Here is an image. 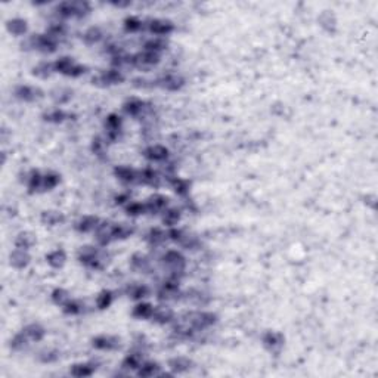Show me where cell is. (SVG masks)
I'll list each match as a JSON object with an SVG mask.
<instances>
[{
	"mask_svg": "<svg viewBox=\"0 0 378 378\" xmlns=\"http://www.w3.org/2000/svg\"><path fill=\"white\" fill-rule=\"evenodd\" d=\"M161 265H162L164 270L167 272V278L180 281V278L185 275L186 259L182 253H179L176 250L165 251L161 257Z\"/></svg>",
	"mask_w": 378,
	"mask_h": 378,
	"instance_id": "obj_1",
	"label": "cell"
},
{
	"mask_svg": "<svg viewBox=\"0 0 378 378\" xmlns=\"http://www.w3.org/2000/svg\"><path fill=\"white\" fill-rule=\"evenodd\" d=\"M58 43H59V40L56 37L45 33V34L31 36L30 39H27V42H26V45H23V48L27 46V49H36L43 54H52L58 49Z\"/></svg>",
	"mask_w": 378,
	"mask_h": 378,
	"instance_id": "obj_2",
	"label": "cell"
},
{
	"mask_svg": "<svg viewBox=\"0 0 378 378\" xmlns=\"http://www.w3.org/2000/svg\"><path fill=\"white\" fill-rule=\"evenodd\" d=\"M79 260L81 265L90 269H101L104 266V253L93 245H84L79 250Z\"/></svg>",
	"mask_w": 378,
	"mask_h": 378,
	"instance_id": "obj_3",
	"label": "cell"
},
{
	"mask_svg": "<svg viewBox=\"0 0 378 378\" xmlns=\"http://www.w3.org/2000/svg\"><path fill=\"white\" fill-rule=\"evenodd\" d=\"M123 135V120L118 114H109L105 120V136L109 142H117Z\"/></svg>",
	"mask_w": 378,
	"mask_h": 378,
	"instance_id": "obj_4",
	"label": "cell"
},
{
	"mask_svg": "<svg viewBox=\"0 0 378 378\" xmlns=\"http://www.w3.org/2000/svg\"><path fill=\"white\" fill-rule=\"evenodd\" d=\"M160 55L154 54V52H148V51H142L136 55H133V67L139 68L142 71H149L151 68H154L155 65L160 64Z\"/></svg>",
	"mask_w": 378,
	"mask_h": 378,
	"instance_id": "obj_5",
	"label": "cell"
},
{
	"mask_svg": "<svg viewBox=\"0 0 378 378\" xmlns=\"http://www.w3.org/2000/svg\"><path fill=\"white\" fill-rule=\"evenodd\" d=\"M179 282L177 279H171V278H167L160 290H158V300L160 301H171V300H177L182 294H180V290H179Z\"/></svg>",
	"mask_w": 378,
	"mask_h": 378,
	"instance_id": "obj_6",
	"label": "cell"
},
{
	"mask_svg": "<svg viewBox=\"0 0 378 378\" xmlns=\"http://www.w3.org/2000/svg\"><path fill=\"white\" fill-rule=\"evenodd\" d=\"M157 86H160L161 89L164 90H168V92H177L180 90L183 86H185V79L176 73H167L164 76H161L157 81H155Z\"/></svg>",
	"mask_w": 378,
	"mask_h": 378,
	"instance_id": "obj_7",
	"label": "cell"
},
{
	"mask_svg": "<svg viewBox=\"0 0 378 378\" xmlns=\"http://www.w3.org/2000/svg\"><path fill=\"white\" fill-rule=\"evenodd\" d=\"M93 84L96 86H102V87H107V86H114V84H120L124 81V76L120 70L117 68H112V70H108V71H104L101 73L98 77H95L93 80Z\"/></svg>",
	"mask_w": 378,
	"mask_h": 378,
	"instance_id": "obj_8",
	"label": "cell"
},
{
	"mask_svg": "<svg viewBox=\"0 0 378 378\" xmlns=\"http://www.w3.org/2000/svg\"><path fill=\"white\" fill-rule=\"evenodd\" d=\"M95 240L101 247H107L108 244H111L114 241V223L107 220L101 222L95 231Z\"/></svg>",
	"mask_w": 378,
	"mask_h": 378,
	"instance_id": "obj_9",
	"label": "cell"
},
{
	"mask_svg": "<svg viewBox=\"0 0 378 378\" xmlns=\"http://www.w3.org/2000/svg\"><path fill=\"white\" fill-rule=\"evenodd\" d=\"M123 111L127 114V115H132V117H140V115H146L151 108L146 102L137 99V98H132L129 101H126L123 104Z\"/></svg>",
	"mask_w": 378,
	"mask_h": 378,
	"instance_id": "obj_10",
	"label": "cell"
},
{
	"mask_svg": "<svg viewBox=\"0 0 378 378\" xmlns=\"http://www.w3.org/2000/svg\"><path fill=\"white\" fill-rule=\"evenodd\" d=\"M262 341L270 353H279L284 347V335L278 331H266L263 334Z\"/></svg>",
	"mask_w": 378,
	"mask_h": 378,
	"instance_id": "obj_11",
	"label": "cell"
},
{
	"mask_svg": "<svg viewBox=\"0 0 378 378\" xmlns=\"http://www.w3.org/2000/svg\"><path fill=\"white\" fill-rule=\"evenodd\" d=\"M168 203H170V198H168V197L161 195V194H155V195L149 197L148 201L145 203V206H146V213H151V215L162 213L165 209H168Z\"/></svg>",
	"mask_w": 378,
	"mask_h": 378,
	"instance_id": "obj_12",
	"label": "cell"
},
{
	"mask_svg": "<svg viewBox=\"0 0 378 378\" xmlns=\"http://www.w3.org/2000/svg\"><path fill=\"white\" fill-rule=\"evenodd\" d=\"M149 33L155 34V36H167L174 30V26L171 21L168 20H161V18H155V20H149L146 24Z\"/></svg>",
	"mask_w": 378,
	"mask_h": 378,
	"instance_id": "obj_13",
	"label": "cell"
},
{
	"mask_svg": "<svg viewBox=\"0 0 378 378\" xmlns=\"http://www.w3.org/2000/svg\"><path fill=\"white\" fill-rule=\"evenodd\" d=\"M92 346L98 350H115L120 346V338L115 335H98L92 340Z\"/></svg>",
	"mask_w": 378,
	"mask_h": 378,
	"instance_id": "obj_14",
	"label": "cell"
},
{
	"mask_svg": "<svg viewBox=\"0 0 378 378\" xmlns=\"http://www.w3.org/2000/svg\"><path fill=\"white\" fill-rule=\"evenodd\" d=\"M15 96L18 98V99H21V101H24V102H34V101H37L39 98H42L43 96V92L39 89V87H33V86H18L17 89H15Z\"/></svg>",
	"mask_w": 378,
	"mask_h": 378,
	"instance_id": "obj_15",
	"label": "cell"
},
{
	"mask_svg": "<svg viewBox=\"0 0 378 378\" xmlns=\"http://www.w3.org/2000/svg\"><path fill=\"white\" fill-rule=\"evenodd\" d=\"M143 157L154 162H161L168 158V149L162 145H151L143 151Z\"/></svg>",
	"mask_w": 378,
	"mask_h": 378,
	"instance_id": "obj_16",
	"label": "cell"
},
{
	"mask_svg": "<svg viewBox=\"0 0 378 378\" xmlns=\"http://www.w3.org/2000/svg\"><path fill=\"white\" fill-rule=\"evenodd\" d=\"M137 183L158 188L161 183V177L154 168H143V170L137 171Z\"/></svg>",
	"mask_w": 378,
	"mask_h": 378,
	"instance_id": "obj_17",
	"label": "cell"
},
{
	"mask_svg": "<svg viewBox=\"0 0 378 378\" xmlns=\"http://www.w3.org/2000/svg\"><path fill=\"white\" fill-rule=\"evenodd\" d=\"M30 254L27 250H21V248H15L11 256H9V262H11V266L15 268V269H24L28 266L30 263Z\"/></svg>",
	"mask_w": 378,
	"mask_h": 378,
	"instance_id": "obj_18",
	"label": "cell"
},
{
	"mask_svg": "<svg viewBox=\"0 0 378 378\" xmlns=\"http://www.w3.org/2000/svg\"><path fill=\"white\" fill-rule=\"evenodd\" d=\"M115 177L123 183H137V170L127 167V165H118L114 168Z\"/></svg>",
	"mask_w": 378,
	"mask_h": 378,
	"instance_id": "obj_19",
	"label": "cell"
},
{
	"mask_svg": "<svg viewBox=\"0 0 378 378\" xmlns=\"http://www.w3.org/2000/svg\"><path fill=\"white\" fill-rule=\"evenodd\" d=\"M167 365L173 374H182V372H186L192 368V360L185 356H177V357H171L167 362Z\"/></svg>",
	"mask_w": 378,
	"mask_h": 378,
	"instance_id": "obj_20",
	"label": "cell"
},
{
	"mask_svg": "<svg viewBox=\"0 0 378 378\" xmlns=\"http://www.w3.org/2000/svg\"><path fill=\"white\" fill-rule=\"evenodd\" d=\"M151 319L160 325H165L174 319V312L167 306H157V307H154V313H152Z\"/></svg>",
	"mask_w": 378,
	"mask_h": 378,
	"instance_id": "obj_21",
	"label": "cell"
},
{
	"mask_svg": "<svg viewBox=\"0 0 378 378\" xmlns=\"http://www.w3.org/2000/svg\"><path fill=\"white\" fill-rule=\"evenodd\" d=\"M101 223L99 217L96 216H83L77 223H76V229L81 234H87V232H93L96 231L98 225Z\"/></svg>",
	"mask_w": 378,
	"mask_h": 378,
	"instance_id": "obj_22",
	"label": "cell"
},
{
	"mask_svg": "<svg viewBox=\"0 0 378 378\" xmlns=\"http://www.w3.org/2000/svg\"><path fill=\"white\" fill-rule=\"evenodd\" d=\"M96 371V365L93 362H81V363H76L71 366L70 369V374L73 377H77V378H83V377H90L93 372Z\"/></svg>",
	"mask_w": 378,
	"mask_h": 378,
	"instance_id": "obj_23",
	"label": "cell"
},
{
	"mask_svg": "<svg viewBox=\"0 0 378 378\" xmlns=\"http://www.w3.org/2000/svg\"><path fill=\"white\" fill-rule=\"evenodd\" d=\"M143 362H145V360H143L142 351H132V353H129V354L124 357L121 366H123L124 369H129V371H137V369L142 366Z\"/></svg>",
	"mask_w": 378,
	"mask_h": 378,
	"instance_id": "obj_24",
	"label": "cell"
},
{
	"mask_svg": "<svg viewBox=\"0 0 378 378\" xmlns=\"http://www.w3.org/2000/svg\"><path fill=\"white\" fill-rule=\"evenodd\" d=\"M126 294L133 300H142V298H145L151 294V290L145 284H130L126 288Z\"/></svg>",
	"mask_w": 378,
	"mask_h": 378,
	"instance_id": "obj_25",
	"label": "cell"
},
{
	"mask_svg": "<svg viewBox=\"0 0 378 378\" xmlns=\"http://www.w3.org/2000/svg\"><path fill=\"white\" fill-rule=\"evenodd\" d=\"M42 183H43V174L39 170H33L27 177V186L30 194L42 192Z\"/></svg>",
	"mask_w": 378,
	"mask_h": 378,
	"instance_id": "obj_26",
	"label": "cell"
},
{
	"mask_svg": "<svg viewBox=\"0 0 378 378\" xmlns=\"http://www.w3.org/2000/svg\"><path fill=\"white\" fill-rule=\"evenodd\" d=\"M46 262L54 269H61L67 262V254L64 250H54L49 254H46Z\"/></svg>",
	"mask_w": 378,
	"mask_h": 378,
	"instance_id": "obj_27",
	"label": "cell"
},
{
	"mask_svg": "<svg viewBox=\"0 0 378 378\" xmlns=\"http://www.w3.org/2000/svg\"><path fill=\"white\" fill-rule=\"evenodd\" d=\"M40 220H42V223H43V225H48V226H56V225L64 223L65 216H64L62 213H59V212L48 210V212H43V213H42Z\"/></svg>",
	"mask_w": 378,
	"mask_h": 378,
	"instance_id": "obj_28",
	"label": "cell"
},
{
	"mask_svg": "<svg viewBox=\"0 0 378 378\" xmlns=\"http://www.w3.org/2000/svg\"><path fill=\"white\" fill-rule=\"evenodd\" d=\"M23 332L28 337V340H31V341H40V340H43V337L46 335V331H45V328L42 326V325H39V324H30V325H27L24 329H23Z\"/></svg>",
	"mask_w": 378,
	"mask_h": 378,
	"instance_id": "obj_29",
	"label": "cell"
},
{
	"mask_svg": "<svg viewBox=\"0 0 378 378\" xmlns=\"http://www.w3.org/2000/svg\"><path fill=\"white\" fill-rule=\"evenodd\" d=\"M6 28L14 36H24L27 33V21L23 18H14V20L8 21Z\"/></svg>",
	"mask_w": 378,
	"mask_h": 378,
	"instance_id": "obj_30",
	"label": "cell"
},
{
	"mask_svg": "<svg viewBox=\"0 0 378 378\" xmlns=\"http://www.w3.org/2000/svg\"><path fill=\"white\" fill-rule=\"evenodd\" d=\"M180 210L176 209V207H171V209H165L162 212V225L168 226V228H174V225H177V222L180 220Z\"/></svg>",
	"mask_w": 378,
	"mask_h": 378,
	"instance_id": "obj_31",
	"label": "cell"
},
{
	"mask_svg": "<svg viewBox=\"0 0 378 378\" xmlns=\"http://www.w3.org/2000/svg\"><path fill=\"white\" fill-rule=\"evenodd\" d=\"M130 265H132V269L136 270V272H143V273H146V272L151 269V263H149L148 257L143 256V254H140V253H137V254H135V256L132 257Z\"/></svg>",
	"mask_w": 378,
	"mask_h": 378,
	"instance_id": "obj_32",
	"label": "cell"
},
{
	"mask_svg": "<svg viewBox=\"0 0 378 378\" xmlns=\"http://www.w3.org/2000/svg\"><path fill=\"white\" fill-rule=\"evenodd\" d=\"M167 42L162 39V37H155V39H149L145 42L143 45V51H148V52H154V54H161L162 51L167 49Z\"/></svg>",
	"mask_w": 378,
	"mask_h": 378,
	"instance_id": "obj_33",
	"label": "cell"
},
{
	"mask_svg": "<svg viewBox=\"0 0 378 378\" xmlns=\"http://www.w3.org/2000/svg\"><path fill=\"white\" fill-rule=\"evenodd\" d=\"M154 313V306L149 303H137L132 312L133 318L136 319H151Z\"/></svg>",
	"mask_w": 378,
	"mask_h": 378,
	"instance_id": "obj_34",
	"label": "cell"
},
{
	"mask_svg": "<svg viewBox=\"0 0 378 378\" xmlns=\"http://www.w3.org/2000/svg\"><path fill=\"white\" fill-rule=\"evenodd\" d=\"M160 365L157 362H143L142 366L137 369V377H142V378H149V377H154V375H160Z\"/></svg>",
	"mask_w": 378,
	"mask_h": 378,
	"instance_id": "obj_35",
	"label": "cell"
},
{
	"mask_svg": "<svg viewBox=\"0 0 378 378\" xmlns=\"http://www.w3.org/2000/svg\"><path fill=\"white\" fill-rule=\"evenodd\" d=\"M177 244H179L182 248H185V250H194V248H197V247L200 245V240H198L197 235L183 231V234H182L180 240L177 241Z\"/></svg>",
	"mask_w": 378,
	"mask_h": 378,
	"instance_id": "obj_36",
	"label": "cell"
},
{
	"mask_svg": "<svg viewBox=\"0 0 378 378\" xmlns=\"http://www.w3.org/2000/svg\"><path fill=\"white\" fill-rule=\"evenodd\" d=\"M34 244H36V238L31 232H21V234H18V237L15 240V247L21 248V250H27V251Z\"/></svg>",
	"mask_w": 378,
	"mask_h": 378,
	"instance_id": "obj_37",
	"label": "cell"
},
{
	"mask_svg": "<svg viewBox=\"0 0 378 378\" xmlns=\"http://www.w3.org/2000/svg\"><path fill=\"white\" fill-rule=\"evenodd\" d=\"M318 21H319V24H321V27H322L324 30L329 31V33H334V31H335L337 20H335L334 14H331L329 11H324V12L319 15Z\"/></svg>",
	"mask_w": 378,
	"mask_h": 378,
	"instance_id": "obj_38",
	"label": "cell"
},
{
	"mask_svg": "<svg viewBox=\"0 0 378 378\" xmlns=\"http://www.w3.org/2000/svg\"><path fill=\"white\" fill-rule=\"evenodd\" d=\"M73 117L71 114L65 112L64 109H59V108H55V109H51L48 112L43 114V120L45 121H49V123H62L65 121L67 118Z\"/></svg>",
	"mask_w": 378,
	"mask_h": 378,
	"instance_id": "obj_39",
	"label": "cell"
},
{
	"mask_svg": "<svg viewBox=\"0 0 378 378\" xmlns=\"http://www.w3.org/2000/svg\"><path fill=\"white\" fill-rule=\"evenodd\" d=\"M146 240H148V243H149L151 245L158 247V245L164 244L168 238H167V232H165V231H162V229H160V228H154V229L149 231Z\"/></svg>",
	"mask_w": 378,
	"mask_h": 378,
	"instance_id": "obj_40",
	"label": "cell"
},
{
	"mask_svg": "<svg viewBox=\"0 0 378 378\" xmlns=\"http://www.w3.org/2000/svg\"><path fill=\"white\" fill-rule=\"evenodd\" d=\"M170 180V185L171 188L174 189V192L179 194V195H186L189 192V186H191V183H189L186 179H180V177H171L168 179Z\"/></svg>",
	"mask_w": 378,
	"mask_h": 378,
	"instance_id": "obj_41",
	"label": "cell"
},
{
	"mask_svg": "<svg viewBox=\"0 0 378 378\" xmlns=\"http://www.w3.org/2000/svg\"><path fill=\"white\" fill-rule=\"evenodd\" d=\"M52 73H55V67L51 62H40L33 68V74L39 79H48L52 76Z\"/></svg>",
	"mask_w": 378,
	"mask_h": 378,
	"instance_id": "obj_42",
	"label": "cell"
},
{
	"mask_svg": "<svg viewBox=\"0 0 378 378\" xmlns=\"http://www.w3.org/2000/svg\"><path fill=\"white\" fill-rule=\"evenodd\" d=\"M135 232L133 226L127 223H114V241L115 240H126Z\"/></svg>",
	"mask_w": 378,
	"mask_h": 378,
	"instance_id": "obj_43",
	"label": "cell"
},
{
	"mask_svg": "<svg viewBox=\"0 0 378 378\" xmlns=\"http://www.w3.org/2000/svg\"><path fill=\"white\" fill-rule=\"evenodd\" d=\"M76 64V61L70 56H64V58H59L58 61L54 62V67H55V71L56 73H61V74H68V71L73 68V65Z\"/></svg>",
	"mask_w": 378,
	"mask_h": 378,
	"instance_id": "obj_44",
	"label": "cell"
},
{
	"mask_svg": "<svg viewBox=\"0 0 378 378\" xmlns=\"http://www.w3.org/2000/svg\"><path fill=\"white\" fill-rule=\"evenodd\" d=\"M59 174L54 173V171H48L43 174V183H42V192L43 191H51L54 189L58 183H59Z\"/></svg>",
	"mask_w": 378,
	"mask_h": 378,
	"instance_id": "obj_45",
	"label": "cell"
},
{
	"mask_svg": "<svg viewBox=\"0 0 378 378\" xmlns=\"http://www.w3.org/2000/svg\"><path fill=\"white\" fill-rule=\"evenodd\" d=\"M102 36H104V34H102V31H101L99 27H90L89 30L84 31L83 40H84L86 45H95V43H98V42L102 39Z\"/></svg>",
	"mask_w": 378,
	"mask_h": 378,
	"instance_id": "obj_46",
	"label": "cell"
},
{
	"mask_svg": "<svg viewBox=\"0 0 378 378\" xmlns=\"http://www.w3.org/2000/svg\"><path fill=\"white\" fill-rule=\"evenodd\" d=\"M71 5L74 18H83L90 12V5L87 2H83V0H74V2H71Z\"/></svg>",
	"mask_w": 378,
	"mask_h": 378,
	"instance_id": "obj_47",
	"label": "cell"
},
{
	"mask_svg": "<svg viewBox=\"0 0 378 378\" xmlns=\"http://www.w3.org/2000/svg\"><path fill=\"white\" fill-rule=\"evenodd\" d=\"M112 300H114L112 293H111L109 290H104V291H101L99 296L96 297V306H98V309L104 310V309H107V307L111 306Z\"/></svg>",
	"mask_w": 378,
	"mask_h": 378,
	"instance_id": "obj_48",
	"label": "cell"
},
{
	"mask_svg": "<svg viewBox=\"0 0 378 378\" xmlns=\"http://www.w3.org/2000/svg\"><path fill=\"white\" fill-rule=\"evenodd\" d=\"M83 309H84V304L80 300H73V298L62 306V310L65 315H80Z\"/></svg>",
	"mask_w": 378,
	"mask_h": 378,
	"instance_id": "obj_49",
	"label": "cell"
},
{
	"mask_svg": "<svg viewBox=\"0 0 378 378\" xmlns=\"http://www.w3.org/2000/svg\"><path fill=\"white\" fill-rule=\"evenodd\" d=\"M126 213L132 217H137V216L146 213V206H145V203H137V201L129 203L126 206Z\"/></svg>",
	"mask_w": 378,
	"mask_h": 378,
	"instance_id": "obj_50",
	"label": "cell"
},
{
	"mask_svg": "<svg viewBox=\"0 0 378 378\" xmlns=\"http://www.w3.org/2000/svg\"><path fill=\"white\" fill-rule=\"evenodd\" d=\"M70 300H71V297H70V293H68L67 290H64V288H56V290H54V293H52V301H54L55 304L64 306V304H67Z\"/></svg>",
	"mask_w": 378,
	"mask_h": 378,
	"instance_id": "obj_51",
	"label": "cell"
},
{
	"mask_svg": "<svg viewBox=\"0 0 378 378\" xmlns=\"http://www.w3.org/2000/svg\"><path fill=\"white\" fill-rule=\"evenodd\" d=\"M143 28V23L136 17H129L124 20V30L127 33H137Z\"/></svg>",
	"mask_w": 378,
	"mask_h": 378,
	"instance_id": "obj_52",
	"label": "cell"
},
{
	"mask_svg": "<svg viewBox=\"0 0 378 378\" xmlns=\"http://www.w3.org/2000/svg\"><path fill=\"white\" fill-rule=\"evenodd\" d=\"M65 31H67V27H65L64 23H52V24L48 27V30H46L48 34L56 37L58 40H59V37H62V36L65 34Z\"/></svg>",
	"mask_w": 378,
	"mask_h": 378,
	"instance_id": "obj_53",
	"label": "cell"
},
{
	"mask_svg": "<svg viewBox=\"0 0 378 378\" xmlns=\"http://www.w3.org/2000/svg\"><path fill=\"white\" fill-rule=\"evenodd\" d=\"M28 337L21 331V332H18L12 340H11V347L14 349V350H23L27 344H28Z\"/></svg>",
	"mask_w": 378,
	"mask_h": 378,
	"instance_id": "obj_54",
	"label": "cell"
},
{
	"mask_svg": "<svg viewBox=\"0 0 378 378\" xmlns=\"http://www.w3.org/2000/svg\"><path fill=\"white\" fill-rule=\"evenodd\" d=\"M105 149H107L105 140L102 137H99V136L93 137V140H92V152L95 155H98V157H102L105 154Z\"/></svg>",
	"mask_w": 378,
	"mask_h": 378,
	"instance_id": "obj_55",
	"label": "cell"
},
{
	"mask_svg": "<svg viewBox=\"0 0 378 378\" xmlns=\"http://www.w3.org/2000/svg\"><path fill=\"white\" fill-rule=\"evenodd\" d=\"M71 96H73V92L70 89H59L54 92V99L56 104H65L71 99Z\"/></svg>",
	"mask_w": 378,
	"mask_h": 378,
	"instance_id": "obj_56",
	"label": "cell"
},
{
	"mask_svg": "<svg viewBox=\"0 0 378 378\" xmlns=\"http://www.w3.org/2000/svg\"><path fill=\"white\" fill-rule=\"evenodd\" d=\"M58 357H59V353L56 350H45L40 353V360L45 363L55 362V360H58Z\"/></svg>",
	"mask_w": 378,
	"mask_h": 378,
	"instance_id": "obj_57",
	"label": "cell"
},
{
	"mask_svg": "<svg viewBox=\"0 0 378 378\" xmlns=\"http://www.w3.org/2000/svg\"><path fill=\"white\" fill-rule=\"evenodd\" d=\"M86 70H87V68H86L84 65H80V64H77V62H76V64L73 65V68L68 71V74H67V76H68V77H73V79H76V77H80V76H83V74L86 73Z\"/></svg>",
	"mask_w": 378,
	"mask_h": 378,
	"instance_id": "obj_58",
	"label": "cell"
},
{
	"mask_svg": "<svg viewBox=\"0 0 378 378\" xmlns=\"http://www.w3.org/2000/svg\"><path fill=\"white\" fill-rule=\"evenodd\" d=\"M130 201V194L129 192H124V194H118L115 197V204H126Z\"/></svg>",
	"mask_w": 378,
	"mask_h": 378,
	"instance_id": "obj_59",
	"label": "cell"
},
{
	"mask_svg": "<svg viewBox=\"0 0 378 378\" xmlns=\"http://www.w3.org/2000/svg\"><path fill=\"white\" fill-rule=\"evenodd\" d=\"M365 200H368L366 204H369L371 207H375V195H369V197H366Z\"/></svg>",
	"mask_w": 378,
	"mask_h": 378,
	"instance_id": "obj_60",
	"label": "cell"
},
{
	"mask_svg": "<svg viewBox=\"0 0 378 378\" xmlns=\"http://www.w3.org/2000/svg\"><path fill=\"white\" fill-rule=\"evenodd\" d=\"M114 6H118V8H124V6H129L130 2H112Z\"/></svg>",
	"mask_w": 378,
	"mask_h": 378,
	"instance_id": "obj_61",
	"label": "cell"
}]
</instances>
